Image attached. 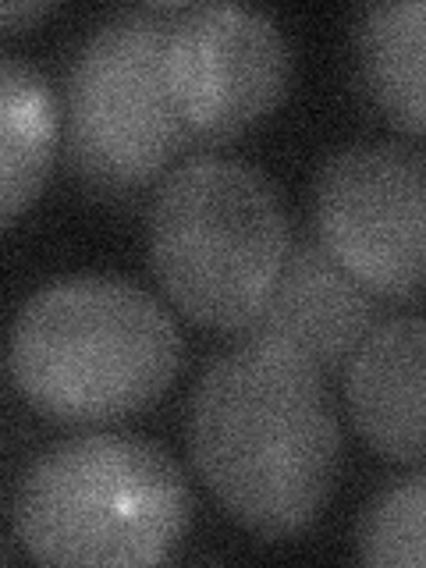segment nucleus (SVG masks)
Instances as JSON below:
<instances>
[{"label":"nucleus","instance_id":"obj_1","mask_svg":"<svg viewBox=\"0 0 426 568\" xmlns=\"http://www.w3.org/2000/svg\"><path fill=\"white\" fill-rule=\"evenodd\" d=\"M185 434L206 490L263 540L306 532L342 469V419L327 377L253 337L206 363Z\"/></svg>","mask_w":426,"mask_h":568},{"label":"nucleus","instance_id":"obj_2","mask_svg":"<svg viewBox=\"0 0 426 568\" xmlns=\"http://www.w3.org/2000/svg\"><path fill=\"white\" fill-rule=\"evenodd\" d=\"M182 363L185 342L164 302L114 274L43 284L8 334L14 390L58 423L135 416L164 398Z\"/></svg>","mask_w":426,"mask_h":568},{"label":"nucleus","instance_id":"obj_3","mask_svg":"<svg viewBox=\"0 0 426 568\" xmlns=\"http://www.w3.org/2000/svg\"><path fill=\"white\" fill-rule=\"evenodd\" d=\"M14 537L43 565L168 561L192 523L182 466L156 440L85 430L47 444L14 487Z\"/></svg>","mask_w":426,"mask_h":568},{"label":"nucleus","instance_id":"obj_4","mask_svg":"<svg viewBox=\"0 0 426 568\" xmlns=\"http://www.w3.org/2000/svg\"><path fill=\"white\" fill-rule=\"evenodd\" d=\"M146 242L178 313L242 334L281 271L292 227L277 185L256 164L195 153L160 178Z\"/></svg>","mask_w":426,"mask_h":568},{"label":"nucleus","instance_id":"obj_5","mask_svg":"<svg viewBox=\"0 0 426 568\" xmlns=\"http://www.w3.org/2000/svg\"><path fill=\"white\" fill-rule=\"evenodd\" d=\"M182 4H135L89 29L61 93L68 171L100 195L160 182L189 146L168 85V32Z\"/></svg>","mask_w":426,"mask_h":568},{"label":"nucleus","instance_id":"obj_6","mask_svg":"<svg viewBox=\"0 0 426 568\" xmlns=\"http://www.w3.org/2000/svg\"><path fill=\"white\" fill-rule=\"evenodd\" d=\"M313 235L377 298L416 302L426 263V160L405 142H355L313 182Z\"/></svg>","mask_w":426,"mask_h":568},{"label":"nucleus","instance_id":"obj_7","mask_svg":"<svg viewBox=\"0 0 426 568\" xmlns=\"http://www.w3.org/2000/svg\"><path fill=\"white\" fill-rule=\"evenodd\" d=\"M292 82V47L274 14L245 4H182L168 32V85L189 146H221L260 124Z\"/></svg>","mask_w":426,"mask_h":568},{"label":"nucleus","instance_id":"obj_8","mask_svg":"<svg viewBox=\"0 0 426 568\" xmlns=\"http://www.w3.org/2000/svg\"><path fill=\"white\" fill-rule=\"evenodd\" d=\"M381 302L352 277L316 235H292L281 271L242 337L306 359L324 377L337 373L381 316Z\"/></svg>","mask_w":426,"mask_h":568},{"label":"nucleus","instance_id":"obj_9","mask_svg":"<svg viewBox=\"0 0 426 568\" xmlns=\"http://www.w3.org/2000/svg\"><path fill=\"white\" fill-rule=\"evenodd\" d=\"M423 366L419 313L377 320L342 366L352 426L381 458L413 469L423 462Z\"/></svg>","mask_w":426,"mask_h":568},{"label":"nucleus","instance_id":"obj_10","mask_svg":"<svg viewBox=\"0 0 426 568\" xmlns=\"http://www.w3.org/2000/svg\"><path fill=\"white\" fill-rule=\"evenodd\" d=\"M423 0H381L363 4L352 22L355 75L369 103L405 135H423Z\"/></svg>","mask_w":426,"mask_h":568},{"label":"nucleus","instance_id":"obj_11","mask_svg":"<svg viewBox=\"0 0 426 568\" xmlns=\"http://www.w3.org/2000/svg\"><path fill=\"white\" fill-rule=\"evenodd\" d=\"M61 146V100L40 68L0 53V227L43 192Z\"/></svg>","mask_w":426,"mask_h":568},{"label":"nucleus","instance_id":"obj_12","mask_svg":"<svg viewBox=\"0 0 426 568\" xmlns=\"http://www.w3.org/2000/svg\"><path fill=\"white\" fill-rule=\"evenodd\" d=\"M426 476L416 466L408 476L390 479L359 515L355 526V550L366 565L381 568H423L426 561Z\"/></svg>","mask_w":426,"mask_h":568},{"label":"nucleus","instance_id":"obj_13","mask_svg":"<svg viewBox=\"0 0 426 568\" xmlns=\"http://www.w3.org/2000/svg\"><path fill=\"white\" fill-rule=\"evenodd\" d=\"M50 11V0H0V29H26Z\"/></svg>","mask_w":426,"mask_h":568},{"label":"nucleus","instance_id":"obj_14","mask_svg":"<svg viewBox=\"0 0 426 568\" xmlns=\"http://www.w3.org/2000/svg\"><path fill=\"white\" fill-rule=\"evenodd\" d=\"M0 561H11V550L4 544V532H0Z\"/></svg>","mask_w":426,"mask_h":568}]
</instances>
